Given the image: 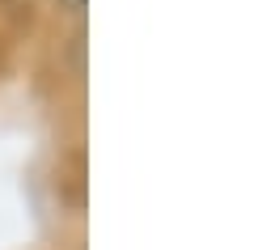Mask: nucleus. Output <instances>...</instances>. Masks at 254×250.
Returning a JSON list of instances; mask_svg holds the SVG:
<instances>
[{
    "instance_id": "f257e3e1",
    "label": "nucleus",
    "mask_w": 254,
    "mask_h": 250,
    "mask_svg": "<svg viewBox=\"0 0 254 250\" xmlns=\"http://www.w3.org/2000/svg\"><path fill=\"white\" fill-rule=\"evenodd\" d=\"M64 9H72V13H85V0H60Z\"/></svg>"
}]
</instances>
